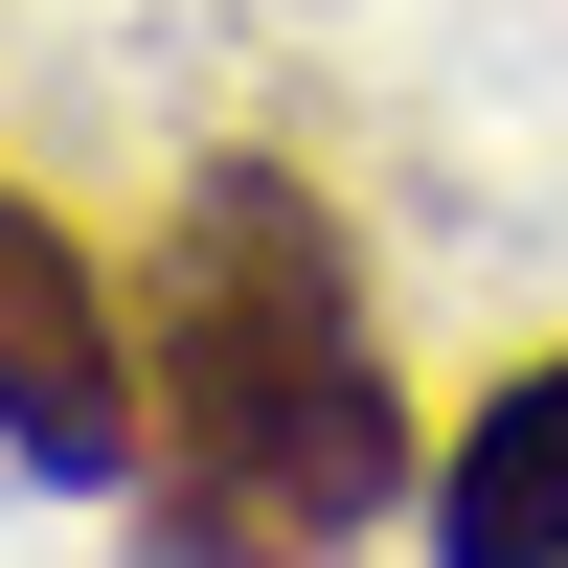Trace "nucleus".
Masks as SVG:
<instances>
[{"label":"nucleus","instance_id":"nucleus-2","mask_svg":"<svg viewBox=\"0 0 568 568\" xmlns=\"http://www.w3.org/2000/svg\"><path fill=\"white\" fill-rule=\"evenodd\" d=\"M136 455H160L136 296H114V251L0 160V478H45V500H136Z\"/></svg>","mask_w":568,"mask_h":568},{"label":"nucleus","instance_id":"nucleus-3","mask_svg":"<svg viewBox=\"0 0 568 568\" xmlns=\"http://www.w3.org/2000/svg\"><path fill=\"white\" fill-rule=\"evenodd\" d=\"M433 568H568V342L433 433Z\"/></svg>","mask_w":568,"mask_h":568},{"label":"nucleus","instance_id":"nucleus-1","mask_svg":"<svg viewBox=\"0 0 568 568\" xmlns=\"http://www.w3.org/2000/svg\"><path fill=\"white\" fill-rule=\"evenodd\" d=\"M136 387H160V500L182 568H342L387 500H433V433H409V364L364 318V251L296 160H205L136 251Z\"/></svg>","mask_w":568,"mask_h":568}]
</instances>
